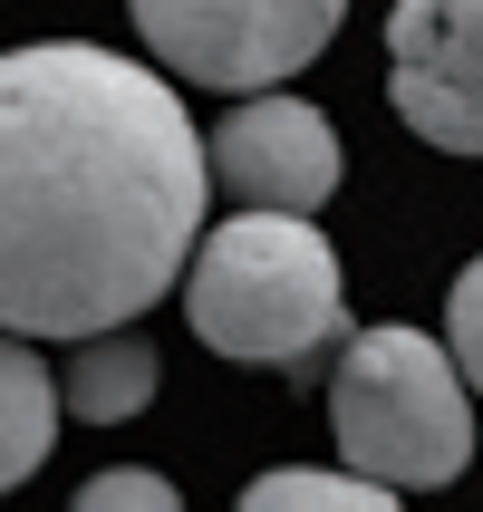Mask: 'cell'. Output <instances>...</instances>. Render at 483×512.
<instances>
[{
	"instance_id": "9c48e42d",
	"label": "cell",
	"mask_w": 483,
	"mask_h": 512,
	"mask_svg": "<svg viewBox=\"0 0 483 512\" xmlns=\"http://www.w3.org/2000/svg\"><path fill=\"white\" fill-rule=\"evenodd\" d=\"M232 512H406V493L358 474V464H348V474H329V464H271V474L242 484Z\"/></svg>"
},
{
	"instance_id": "52a82bcc",
	"label": "cell",
	"mask_w": 483,
	"mask_h": 512,
	"mask_svg": "<svg viewBox=\"0 0 483 512\" xmlns=\"http://www.w3.org/2000/svg\"><path fill=\"white\" fill-rule=\"evenodd\" d=\"M58 426H68V387L29 348V329H0V493H20L49 464Z\"/></svg>"
},
{
	"instance_id": "8992f818",
	"label": "cell",
	"mask_w": 483,
	"mask_h": 512,
	"mask_svg": "<svg viewBox=\"0 0 483 512\" xmlns=\"http://www.w3.org/2000/svg\"><path fill=\"white\" fill-rule=\"evenodd\" d=\"M339 126L310 107V97H281L261 87L213 126V184L232 203H261V213H329L339 203Z\"/></svg>"
},
{
	"instance_id": "8fae6325",
	"label": "cell",
	"mask_w": 483,
	"mask_h": 512,
	"mask_svg": "<svg viewBox=\"0 0 483 512\" xmlns=\"http://www.w3.org/2000/svg\"><path fill=\"white\" fill-rule=\"evenodd\" d=\"M445 339H455L464 377H474V397H483V252L455 271V300H445Z\"/></svg>"
},
{
	"instance_id": "7a4b0ae2",
	"label": "cell",
	"mask_w": 483,
	"mask_h": 512,
	"mask_svg": "<svg viewBox=\"0 0 483 512\" xmlns=\"http://www.w3.org/2000/svg\"><path fill=\"white\" fill-rule=\"evenodd\" d=\"M184 319L213 358L242 368H310L329 339H348V290L339 252L319 242V213L242 203L232 223H213L184 271Z\"/></svg>"
},
{
	"instance_id": "6da1fadb",
	"label": "cell",
	"mask_w": 483,
	"mask_h": 512,
	"mask_svg": "<svg viewBox=\"0 0 483 512\" xmlns=\"http://www.w3.org/2000/svg\"><path fill=\"white\" fill-rule=\"evenodd\" d=\"M213 136L155 68L87 39L0 49V329H136L203 252Z\"/></svg>"
},
{
	"instance_id": "ba28073f",
	"label": "cell",
	"mask_w": 483,
	"mask_h": 512,
	"mask_svg": "<svg viewBox=\"0 0 483 512\" xmlns=\"http://www.w3.org/2000/svg\"><path fill=\"white\" fill-rule=\"evenodd\" d=\"M155 348L126 339V329H97V339H78V358H68V416L78 426H136L145 406H155Z\"/></svg>"
},
{
	"instance_id": "3957f363",
	"label": "cell",
	"mask_w": 483,
	"mask_h": 512,
	"mask_svg": "<svg viewBox=\"0 0 483 512\" xmlns=\"http://www.w3.org/2000/svg\"><path fill=\"white\" fill-rule=\"evenodd\" d=\"M329 426H339V464L377 474L397 493H435L474 464V377H464L455 339L426 329H358L329 377Z\"/></svg>"
},
{
	"instance_id": "30bf717a",
	"label": "cell",
	"mask_w": 483,
	"mask_h": 512,
	"mask_svg": "<svg viewBox=\"0 0 483 512\" xmlns=\"http://www.w3.org/2000/svg\"><path fill=\"white\" fill-rule=\"evenodd\" d=\"M68 512H184V493H174L155 464H107V474H87V484H78Z\"/></svg>"
},
{
	"instance_id": "5b68a950",
	"label": "cell",
	"mask_w": 483,
	"mask_h": 512,
	"mask_svg": "<svg viewBox=\"0 0 483 512\" xmlns=\"http://www.w3.org/2000/svg\"><path fill=\"white\" fill-rule=\"evenodd\" d=\"M387 107L435 155H483V0L387 10Z\"/></svg>"
},
{
	"instance_id": "277c9868",
	"label": "cell",
	"mask_w": 483,
	"mask_h": 512,
	"mask_svg": "<svg viewBox=\"0 0 483 512\" xmlns=\"http://www.w3.org/2000/svg\"><path fill=\"white\" fill-rule=\"evenodd\" d=\"M126 20L155 49V68L223 97H261L329 49L348 0H126Z\"/></svg>"
}]
</instances>
